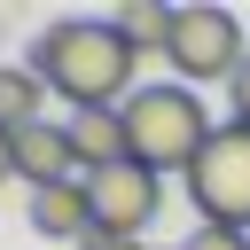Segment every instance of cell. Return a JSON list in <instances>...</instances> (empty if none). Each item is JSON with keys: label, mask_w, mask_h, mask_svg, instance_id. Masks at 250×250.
Instances as JSON below:
<instances>
[{"label": "cell", "mask_w": 250, "mask_h": 250, "mask_svg": "<svg viewBox=\"0 0 250 250\" xmlns=\"http://www.w3.org/2000/svg\"><path fill=\"white\" fill-rule=\"evenodd\" d=\"M31 70L47 78V94H62L70 109H125L141 86V55L125 47V31L109 16H62L31 39Z\"/></svg>", "instance_id": "1"}, {"label": "cell", "mask_w": 250, "mask_h": 250, "mask_svg": "<svg viewBox=\"0 0 250 250\" xmlns=\"http://www.w3.org/2000/svg\"><path fill=\"white\" fill-rule=\"evenodd\" d=\"M211 109H203V94L195 86H180V78H156V86H141L133 102H125V141H133V164H148L156 180L164 172H195V156L211 148Z\"/></svg>", "instance_id": "2"}, {"label": "cell", "mask_w": 250, "mask_h": 250, "mask_svg": "<svg viewBox=\"0 0 250 250\" xmlns=\"http://www.w3.org/2000/svg\"><path fill=\"white\" fill-rule=\"evenodd\" d=\"M164 62H172L180 86L234 78V70L250 62V47H242V16L219 8V0H188V8L172 16V47H164Z\"/></svg>", "instance_id": "3"}, {"label": "cell", "mask_w": 250, "mask_h": 250, "mask_svg": "<svg viewBox=\"0 0 250 250\" xmlns=\"http://www.w3.org/2000/svg\"><path fill=\"white\" fill-rule=\"evenodd\" d=\"M188 203L203 211V227L250 234V125H219L211 133V148L188 172Z\"/></svg>", "instance_id": "4"}, {"label": "cell", "mask_w": 250, "mask_h": 250, "mask_svg": "<svg viewBox=\"0 0 250 250\" xmlns=\"http://www.w3.org/2000/svg\"><path fill=\"white\" fill-rule=\"evenodd\" d=\"M86 203H94V234H109V242H141L148 234V219L164 211V180L148 172V164H109V172H86Z\"/></svg>", "instance_id": "5"}, {"label": "cell", "mask_w": 250, "mask_h": 250, "mask_svg": "<svg viewBox=\"0 0 250 250\" xmlns=\"http://www.w3.org/2000/svg\"><path fill=\"white\" fill-rule=\"evenodd\" d=\"M16 180L39 195V188H62V180H78V156H70V125H23L16 133Z\"/></svg>", "instance_id": "6"}, {"label": "cell", "mask_w": 250, "mask_h": 250, "mask_svg": "<svg viewBox=\"0 0 250 250\" xmlns=\"http://www.w3.org/2000/svg\"><path fill=\"white\" fill-rule=\"evenodd\" d=\"M70 156H78V180L125 164V156H133V141H125V109H70Z\"/></svg>", "instance_id": "7"}, {"label": "cell", "mask_w": 250, "mask_h": 250, "mask_svg": "<svg viewBox=\"0 0 250 250\" xmlns=\"http://www.w3.org/2000/svg\"><path fill=\"white\" fill-rule=\"evenodd\" d=\"M31 234H47V242H86V234H94V203H86V180L39 188V195H31Z\"/></svg>", "instance_id": "8"}, {"label": "cell", "mask_w": 250, "mask_h": 250, "mask_svg": "<svg viewBox=\"0 0 250 250\" xmlns=\"http://www.w3.org/2000/svg\"><path fill=\"white\" fill-rule=\"evenodd\" d=\"M47 117V78L31 62H0V133H23Z\"/></svg>", "instance_id": "9"}, {"label": "cell", "mask_w": 250, "mask_h": 250, "mask_svg": "<svg viewBox=\"0 0 250 250\" xmlns=\"http://www.w3.org/2000/svg\"><path fill=\"white\" fill-rule=\"evenodd\" d=\"M172 16H180V8H164V0H125L109 23L125 31V47H133L141 62H148V55L164 62V47H172Z\"/></svg>", "instance_id": "10"}, {"label": "cell", "mask_w": 250, "mask_h": 250, "mask_svg": "<svg viewBox=\"0 0 250 250\" xmlns=\"http://www.w3.org/2000/svg\"><path fill=\"white\" fill-rule=\"evenodd\" d=\"M180 250H250V234H234V227H188Z\"/></svg>", "instance_id": "11"}, {"label": "cell", "mask_w": 250, "mask_h": 250, "mask_svg": "<svg viewBox=\"0 0 250 250\" xmlns=\"http://www.w3.org/2000/svg\"><path fill=\"white\" fill-rule=\"evenodd\" d=\"M227 102H234V125H250V62L227 78Z\"/></svg>", "instance_id": "12"}, {"label": "cell", "mask_w": 250, "mask_h": 250, "mask_svg": "<svg viewBox=\"0 0 250 250\" xmlns=\"http://www.w3.org/2000/svg\"><path fill=\"white\" fill-rule=\"evenodd\" d=\"M0 180H16V133H0Z\"/></svg>", "instance_id": "13"}]
</instances>
